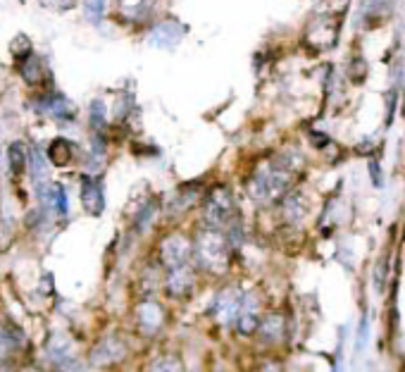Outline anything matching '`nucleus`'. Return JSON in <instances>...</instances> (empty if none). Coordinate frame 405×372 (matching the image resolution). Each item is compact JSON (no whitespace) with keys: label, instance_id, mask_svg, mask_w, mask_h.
Instances as JSON below:
<instances>
[{"label":"nucleus","instance_id":"14","mask_svg":"<svg viewBox=\"0 0 405 372\" xmlns=\"http://www.w3.org/2000/svg\"><path fill=\"white\" fill-rule=\"evenodd\" d=\"M43 72H45V62L41 55L31 53L24 60H19V76H22L29 86L43 84Z\"/></svg>","mask_w":405,"mask_h":372},{"label":"nucleus","instance_id":"17","mask_svg":"<svg viewBox=\"0 0 405 372\" xmlns=\"http://www.w3.org/2000/svg\"><path fill=\"white\" fill-rule=\"evenodd\" d=\"M8 169L14 179L27 172V146L22 141H12L8 146Z\"/></svg>","mask_w":405,"mask_h":372},{"label":"nucleus","instance_id":"22","mask_svg":"<svg viewBox=\"0 0 405 372\" xmlns=\"http://www.w3.org/2000/svg\"><path fill=\"white\" fill-rule=\"evenodd\" d=\"M10 53H12L14 58H17V62H19V60H24L27 55L34 53V45H31L29 36H24V34H17V36H14V41L10 43Z\"/></svg>","mask_w":405,"mask_h":372},{"label":"nucleus","instance_id":"7","mask_svg":"<svg viewBox=\"0 0 405 372\" xmlns=\"http://www.w3.org/2000/svg\"><path fill=\"white\" fill-rule=\"evenodd\" d=\"M79 198H81V208L88 215L98 217L105 210V191H103V182L96 174L84 172L79 177Z\"/></svg>","mask_w":405,"mask_h":372},{"label":"nucleus","instance_id":"26","mask_svg":"<svg viewBox=\"0 0 405 372\" xmlns=\"http://www.w3.org/2000/svg\"><path fill=\"white\" fill-rule=\"evenodd\" d=\"M313 138H315L313 143H315V146H320V148H322V146H326V143H329V138H326V136H322V134H313Z\"/></svg>","mask_w":405,"mask_h":372},{"label":"nucleus","instance_id":"16","mask_svg":"<svg viewBox=\"0 0 405 372\" xmlns=\"http://www.w3.org/2000/svg\"><path fill=\"white\" fill-rule=\"evenodd\" d=\"M19 346H22V337H19L17 329H14L12 324L0 322V363L12 358Z\"/></svg>","mask_w":405,"mask_h":372},{"label":"nucleus","instance_id":"27","mask_svg":"<svg viewBox=\"0 0 405 372\" xmlns=\"http://www.w3.org/2000/svg\"><path fill=\"white\" fill-rule=\"evenodd\" d=\"M22 372H41V370H34V368H24Z\"/></svg>","mask_w":405,"mask_h":372},{"label":"nucleus","instance_id":"11","mask_svg":"<svg viewBox=\"0 0 405 372\" xmlns=\"http://www.w3.org/2000/svg\"><path fill=\"white\" fill-rule=\"evenodd\" d=\"M45 158H48V163H53L55 167H67V165L74 163L76 146L70 141V138H65V136L53 138V143L48 146V153H45Z\"/></svg>","mask_w":405,"mask_h":372},{"label":"nucleus","instance_id":"25","mask_svg":"<svg viewBox=\"0 0 405 372\" xmlns=\"http://www.w3.org/2000/svg\"><path fill=\"white\" fill-rule=\"evenodd\" d=\"M370 177H372V184L377 186H384V177H382V167H379L377 160H370Z\"/></svg>","mask_w":405,"mask_h":372},{"label":"nucleus","instance_id":"12","mask_svg":"<svg viewBox=\"0 0 405 372\" xmlns=\"http://www.w3.org/2000/svg\"><path fill=\"white\" fill-rule=\"evenodd\" d=\"M258 334L264 344H279L284 337H287V324H284V318L279 313H269L267 318L260 320L258 324Z\"/></svg>","mask_w":405,"mask_h":372},{"label":"nucleus","instance_id":"23","mask_svg":"<svg viewBox=\"0 0 405 372\" xmlns=\"http://www.w3.org/2000/svg\"><path fill=\"white\" fill-rule=\"evenodd\" d=\"M284 208H287V215L291 217V220H300V217L305 215L303 196H298V194L287 196V203H284Z\"/></svg>","mask_w":405,"mask_h":372},{"label":"nucleus","instance_id":"2","mask_svg":"<svg viewBox=\"0 0 405 372\" xmlns=\"http://www.w3.org/2000/svg\"><path fill=\"white\" fill-rule=\"evenodd\" d=\"M202 227H210V229L225 231H241V217L236 210V200L229 186L217 184L202 198Z\"/></svg>","mask_w":405,"mask_h":372},{"label":"nucleus","instance_id":"3","mask_svg":"<svg viewBox=\"0 0 405 372\" xmlns=\"http://www.w3.org/2000/svg\"><path fill=\"white\" fill-rule=\"evenodd\" d=\"M291 179H293V165L284 158L272 160L267 167L258 169L248 179V196L258 203H269V200L282 198L289 191Z\"/></svg>","mask_w":405,"mask_h":372},{"label":"nucleus","instance_id":"19","mask_svg":"<svg viewBox=\"0 0 405 372\" xmlns=\"http://www.w3.org/2000/svg\"><path fill=\"white\" fill-rule=\"evenodd\" d=\"M81 12H84L86 22L98 27L107 14V0H81Z\"/></svg>","mask_w":405,"mask_h":372},{"label":"nucleus","instance_id":"6","mask_svg":"<svg viewBox=\"0 0 405 372\" xmlns=\"http://www.w3.org/2000/svg\"><path fill=\"white\" fill-rule=\"evenodd\" d=\"M246 296L248 293H243L241 289H236V287L222 289V291L215 296V301L210 303L212 318L222 324H233L238 318V313H241L243 303H246Z\"/></svg>","mask_w":405,"mask_h":372},{"label":"nucleus","instance_id":"8","mask_svg":"<svg viewBox=\"0 0 405 372\" xmlns=\"http://www.w3.org/2000/svg\"><path fill=\"white\" fill-rule=\"evenodd\" d=\"M184 36H186L184 24L174 22V19H167V22H160V24H155V27H150L145 41H148V45H153V48L172 50L184 41Z\"/></svg>","mask_w":405,"mask_h":372},{"label":"nucleus","instance_id":"1","mask_svg":"<svg viewBox=\"0 0 405 372\" xmlns=\"http://www.w3.org/2000/svg\"><path fill=\"white\" fill-rule=\"evenodd\" d=\"M191 244H194V262L200 270H207L212 275L227 272V267L231 262L233 248L229 244V239L225 236V231L202 227V229L196 231Z\"/></svg>","mask_w":405,"mask_h":372},{"label":"nucleus","instance_id":"20","mask_svg":"<svg viewBox=\"0 0 405 372\" xmlns=\"http://www.w3.org/2000/svg\"><path fill=\"white\" fill-rule=\"evenodd\" d=\"M155 215H158V203H155V200H145L141 208L136 210V217H134V227H136L138 231H145L155 222Z\"/></svg>","mask_w":405,"mask_h":372},{"label":"nucleus","instance_id":"24","mask_svg":"<svg viewBox=\"0 0 405 372\" xmlns=\"http://www.w3.org/2000/svg\"><path fill=\"white\" fill-rule=\"evenodd\" d=\"M39 3L48 10H72L76 5V0H39Z\"/></svg>","mask_w":405,"mask_h":372},{"label":"nucleus","instance_id":"9","mask_svg":"<svg viewBox=\"0 0 405 372\" xmlns=\"http://www.w3.org/2000/svg\"><path fill=\"white\" fill-rule=\"evenodd\" d=\"M127 355H129V346L124 344V339H119L117 334H112V337L101 339L96 346H93L91 363L93 365H101V368H105V365L122 363Z\"/></svg>","mask_w":405,"mask_h":372},{"label":"nucleus","instance_id":"18","mask_svg":"<svg viewBox=\"0 0 405 372\" xmlns=\"http://www.w3.org/2000/svg\"><path fill=\"white\" fill-rule=\"evenodd\" d=\"M88 127H91V132H105L107 105H105V101H101V98L91 101V105H88Z\"/></svg>","mask_w":405,"mask_h":372},{"label":"nucleus","instance_id":"5","mask_svg":"<svg viewBox=\"0 0 405 372\" xmlns=\"http://www.w3.org/2000/svg\"><path fill=\"white\" fill-rule=\"evenodd\" d=\"M36 112L45 115L50 120H55L58 124H72L76 120V107L65 93L60 91H43L36 98Z\"/></svg>","mask_w":405,"mask_h":372},{"label":"nucleus","instance_id":"10","mask_svg":"<svg viewBox=\"0 0 405 372\" xmlns=\"http://www.w3.org/2000/svg\"><path fill=\"white\" fill-rule=\"evenodd\" d=\"M134 318L143 334H158L165 324V310L158 301H143L134 310Z\"/></svg>","mask_w":405,"mask_h":372},{"label":"nucleus","instance_id":"15","mask_svg":"<svg viewBox=\"0 0 405 372\" xmlns=\"http://www.w3.org/2000/svg\"><path fill=\"white\" fill-rule=\"evenodd\" d=\"M233 324H236L238 334H243V337H251V334L258 332L260 318H258V308H256V303L251 301V296H246V303H243L241 313H238V318Z\"/></svg>","mask_w":405,"mask_h":372},{"label":"nucleus","instance_id":"13","mask_svg":"<svg viewBox=\"0 0 405 372\" xmlns=\"http://www.w3.org/2000/svg\"><path fill=\"white\" fill-rule=\"evenodd\" d=\"M48 158L41 151L39 146H29L27 148V172L34 184L48 182Z\"/></svg>","mask_w":405,"mask_h":372},{"label":"nucleus","instance_id":"21","mask_svg":"<svg viewBox=\"0 0 405 372\" xmlns=\"http://www.w3.org/2000/svg\"><path fill=\"white\" fill-rule=\"evenodd\" d=\"M148 372H186V370H184V363H181L176 355L165 353V355H158V358L150 363Z\"/></svg>","mask_w":405,"mask_h":372},{"label":"nucleus","instance_id":"4","mask_svg":"<svg viewBox=\"0 0 405 372\" xmlns=\"http://www.w3.org/2000/svg\"><path fill=\"white\" fill-rule=\"evenodd\" d=\"M160 262L165 267V275L176 270H186L194 267V244L186 234L181 231H172L163 239L160 244Z\"/></svg>","mask_w":405,"mask_h":372}]
</instances>
